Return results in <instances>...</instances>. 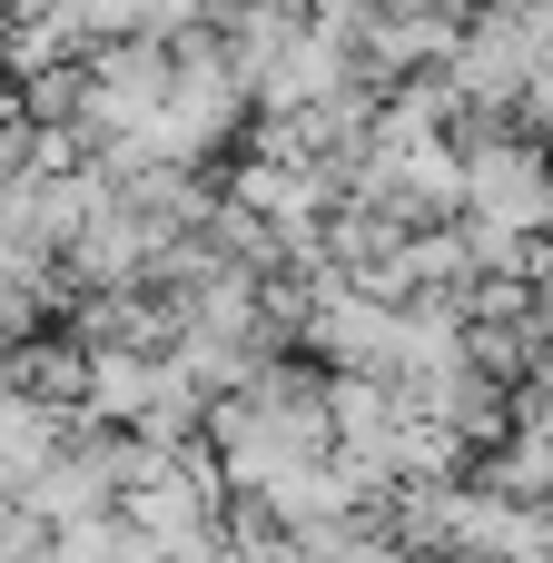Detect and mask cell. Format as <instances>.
Here are the masks:
<instances>
[{
	"label": "cell",
	"instance_id": "obj_2",
	"mask_svg": "<svg viewBox=\"0 0 553 563\" xmlns=\"http://www.w3.org/2000/svg\"><path fill=\"white\" fill-rule=\"evenodd\" d=\"M455 228H495V238H544L553 228V158L515 129H475L465 139V208Z\"/></svg>",
	"mask_w": 553,
	"mask_h": 563
},
{
	"label": "cell",
	"instance_id": "obj_1",
	"mask_svg": "<svg viewBox=\"0 0 553 563\" xmlns=\"http://www.w3.org/2000/svg\"><path fill=\"white\" fill-rule=\"evenodd\" d=\"M208 465L237 505H277L287 485L336 465V426H327V376L307 366H267L247 376L228 406H208Z\"/></svg>",
	"mask_w": 553,
	"mask_h": 563
}]
</instances>
